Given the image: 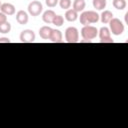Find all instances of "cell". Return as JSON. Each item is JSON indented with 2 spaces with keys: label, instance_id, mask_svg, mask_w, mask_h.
Listing matches in <instances>:
<instances>
[{
  "label": "cell",
  "instance_id": "cell-18",
  "mask_svg": "<svg viewBox=\"0 0 128 128\" xmlns=\"http://www.w3.org/2000/svg\"><path fill=\"white\" fill-rule=\"evenodd\" d=\"M64 23V18L62 15H55V17L53 18V21H52V24L57 26V27H60L62 26Z\"/></svg>",
  "mask_w": 128,
  "mask_h": 128
},
{
  "label": "cell",
  "instance_id": "cell-15",
  "mask_svg": "<svg viewBox=\"0 0 128 128\" xmlns=\"http://www.w3.org/2000/svg\"><path fill=\"white\" fill-rule=\"evenodd\" d=\"M112 18H113V13L109 10H104L100 15V19L103 24H108Z\"/></svg>",
  "mask_w": 128,
  "mask_h": 128
},
{
  "label": "cell",
  "instance_id": "cell-24",
  "mask_svg": "<svg viewBox=\"0 0 128 128\" xmlns=\"http://www.w3.org/2000/svg\"><path fill=\"white\" fill-rule=\"evenodd\" d=\"M1 4H2V3H1V1H0V6H1Z\"/></svg>",
  "mask_w": 128,
  "mask_h": 128
},
{
  "label": "cell",
  "instance_id": "cell-23",
  "mask_svg": "<svg viewBox=\"0 0 128 128\" xmlns=\"http://www.w3.org/2000/svg\"><path fill=\"white\" fill-rule=\"evenodd\" d=\"M0 43H10V39L7 37H1L0 38Z\"/></svg>",
  "mask_w": 128,
  "mask_h": 128
},
{
  "label": "cell",
  "instance_id": "cell-22",
  "mask_svg": "<svg viewBox=\"0 0 128 128\" xmlns=\"http://www.w3.org/2000/svg\"><path fill=\"white\" fill-rule=\"evenodd\" d=\"M5 22H7V15H5L0 11V24H3Z\"/></svg>",
  "mask_w": 128,
  "mask_h": 128
},
{
  "label": "cell",
  "instance_id": "cell-19",
  "mask_svg": "<svg viewBox=\"0 0 128 128\" xmlns=\"http://www.w3.org/2000/svg\"><path fill=\"white\" fill-rule=\"evenodd\" d=\"M11 30V24L7 21L3 24H0V33H9Z\"/></svg>",
  "mask_w": 128,
  "mask_h": 128
},
{
  "label": "cell",
  "instance_id": "cell-11",
  "mask_svg": "<svg viewBox=\"0 0 128 128\" xmlns=\"http://www.w3.org/2000/svg\"><path fill=\"white\" fill-rule=\"evenodd\" d=\"M55 12L53 11V10H51V9H49V10H46L44 13H43V15H42V20L46 23V24H51L52 23V21H53V18L55 17Z\"/></svg>",
  "mask_w": 128,
  "mask_h": 128
},
{
  "label": "cell",
  "instance_id": "cell-13",
  "mask_svg": "<svg viewBox=\"0 0 128 128\" xmlns=\"http://www.w3.org/2000/svg\"><path fill=\"white\" fill-rule=\"evenodd\" d=\"M85 6H86L85 0H74L72 4V7H73L72 9H74L77 13H79L85 9Z\"/></svg>",
  "mask_w": 128,
  "mask_h": 128
},
{
  "label": "cell",
  "instance_id": "cell-6",
  "mask_svg": "<svg viewBox=\"0 0 128 128\" xmlns=\"http://www.w3.org/2000/svg\"><path fill=\"white\" fill-rule=\"evenodd\" d=\"M98 34H99L101 43H113L114 42V40L111 38V32H110L109 28H107V27L100 28V30L98 31Z\"/></svg>",
  "mask_w": 128,
  "mask_h": 128
},
{
  "label": "cell",
  "instance_id": "cell-17",
  "mask_svg": "<svg viewBox=\"0 0 128 128\" xmlns=\"http://www.w3.org/2000/svg\"><path fill=\"white\" fill-rule=\"evenodd\" d=\"M114 8H116L117 10H123L126 8V0H113L112 2Z\"/></svg>",
  "mask_w": 128,
  "mask_h": 128
},
{
  "label": "cell",
  "instance_id": "cell-8",
  "mask_svg": "<svg viewBox=\"0 0 128 128\" xmlns=\"http://www.w3.org/2000/svg\"><path fill=\"white\" fill-rule=\"evenodd\" d=\"M0 11L7 16H11L15 14L16 9H15V6L11 3H2L0 6Z\"/></svg>",
  "mask_w": 128,
  "mask_h": 128
},
{
  "label": "cell",
  "instance_id": "cell-20",
  "mask_svg": "<svg viewBox=\"0 0 128 128\" xmlns=\"http://www.w3.org/2000/svg\"><path fill=\"white\" fill-rule=\"evenodd\" d=\"M71 4H72L71 0H59V5L64 10H68L71 7Z\"/></svg>",
  "mask_w": 128,
  "mask_h": 128
},
{
  "label": "cell",
  "instance_id": "cell-2",
  "mask_svg": "<svg viewBox=\"0 0 128 128\" xmlns=\"http://www.w3.org/2000/svg\"><path fill=\"white\" fill-rule=\"evenodd\" d=\"M109 30L112 34L119 36L124 32V24L118 18H112L109 22Z\"/></svg>",
  "mask_w": 128,
  "mask_h": 128
},
{
  "label": "cell",
  "instance_id": "cell-14",
  "mask_svg": "<svg viewBox=\"0 0 128 128\" xmlns=\"http://www.w3.org/2000/svg\"><path fill=\"white\" fill-rule=\"evenodd\" d=\"M65 19L69 22H74L78 19V13L74 9H68L65 13Z\"/></svg>",
  "mask_w": 128,
  "mask_h": 128
},
{
  "label": "cell",
  "instance_id": "cell-12",
  "mask_svg": "<svg viewBox=\"0 0 128 128\" xmlns=\"http://www.w3.org/2000/svg\"><path fill=\"white\" fill-rule=\"evenodd\" d=\"M52 32V28L49 26H42L39 29V35L42 39L44 40H48L50 38V34Z\"/></svg>",
  "mask_w": 128,
  "mask_h": 128
},
{
  "label": "cell",
  "instance_id": "cell-1",
  "mask_svg": "<svg viewBox=\"0 0 128 128\" xmlns=\"http://www.w3.org/2000/svg\"><path fill=\"white\" fill-rule=\"evenodd\" d=\"M99 18H100V16L95 11H84L81 13L79 20H80V23L83 26H85V25L97 23L99 21Z\"/></svg>",
  "mask_w": 128,
  "mask_h": 128
},
{
  "label": "cell",
  "instance_id": "cell-5",
  "mask_svg": "<svg viewBox=\"0 0 128 128\" xmlns=\"http://www.w3.org/2000/svg\"><path fill=\"white\" fill-rule=\"evenodd\" d=\"M43 11V5L39 1H32L28 5V12L32 16H39L40 13Z\"/></svg>",
  "mask_w": 128,
  "mask_h": 128
},
{
  "label": "cell",
  "instance_id": "cell-10",
  "mask_svg": "<svg viewBox=\"0 0 128 128\" xmlns=\"http://www.w3.org/2000/svg\"><path fill=\"white\" fill-rule=\"evenodd\" d=\"M62 39H63V37H62L61 31L58 30V29H52L49 40H51L53 43H61L63 41Z\"/></svg>",
  "mask_w": 128,
  "mask_h": 128
},
{
  "label": "cell",
  "instance_id": "cell-4",
  "mask_svg": "<svg viewBox=\"0 0 128 128\" xmlns=\"http://www.w3.org/2000/svg\"><path fill=\"white\" fill-rule=\"evenodd\" d=\"M65 40L68 43H76L79 41V32L75 27H68L65 30Z\"/></svg>",
  "mask_w": 128,
  "mask_h": 128
},
{
  "label": "cell",
  "instance_id": "cell-7",
  "mask_svg": "<svg viewBox=\"0 0 128 128\" xmlns=\"http://www.w3.org/2000/svg\"><path fill=\"white\" fill-rule=\"evenodd\" d=\"M20 41L22 43H33L35 41V33L30 29H25L20 34Z\"/></svg>",
  "mask_w": 128,
  "mask_h": 128
},
{
  "label": "cell",
  "instance_id": "cell-3",
  "mask_svg": "<svg viewBox=\"0 0 128 128\" xmlns=\"http://www.w3.org/2000/svg\"><path fill=\"white\" fill-rule=\"evenodd\" d=\"M98 35V29L92 25H85L81 29V36L83 37L84 40L91 41L92 39L96 38Z\"/></svg>",
  "mask_w": 128,
  "mask_h": 128
},
{
  "label": "cell",
  "instance_id": "cell-21",
  "mask_svg": "<svg viewBox=\"0 0 128 128\" xmlns=\"http://www.w3.org/2000/svg\"><path fill=\"white\" fill-rule=\"evenodd\" d=\"M45 3L49 8H53L59 3V0H45Z\"/></svg>",
  "mask_w": 128,
  "mask_h": 128
},
{
  "label": "cell",
  "instance_id": "cell-16",
  "mask_svg": "<svg viewBox=\"0 0 128 128\" xmlns=\"http://www.w3.org/2000/svg\"><path fill=\"white\" fill-rule=\"evenodd\" d=\"M92 4L96 10H103L106 7V0H93Z\"/></svg>",
  "mask_w": 128,
  "mask_h": 128
},
{
  "label": "cell",
  "instance_id": "cell-9",
  "mask_svg": "<svg viewBox=\"0 0 128 128\" xmlns=\"http://www.w3.org/2000/svg\"><path fill=\"white\" fill-rule=\"evenodd\" d=\"M29 18H28V14L26 11L24 10H19L16 13V21L20 24V25H25L27 24Z\"/></svg>",
  "mask_w": 128,
  "mask_h": 128
}]
</instances>
